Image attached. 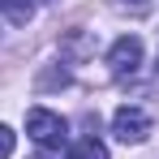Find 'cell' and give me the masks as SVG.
I'll return each instance as SVG.
<instances>
[{"label": "cell", "instance_id": "obj_1", "mask_svg": "<svg viewBox=\"0 0 159 159\" xmlns=\"http://www.w3.org/2000/svg\"><path fill=\"white\" fill-rule=\"evenodd\" d=\"M26 133L34 146H43V151H60L65 142H69V125H65V116L52 112V107H30L26 112Z\"/></svg>", "mask_w": 159, "mask_h": 159}, {"label": "cell", "instance_id": "obj_7", "mask_svg": "<svg viewBox=\"0 0 159 159\" xmlns=\"http://www.w3.org/2000/svg\"><path fill=\"white\" fill-rule=\"evenodd\" d=\"M120 9H129V13H146L151 0H120Z\"/></svg>", "mask_w": 159, "mask_h": 159}, {"label": "cell", "instance_id": "obj_4", "mask_svg": "<svg viewBox=\"0 0 159 159\" xmlns=\"http://www.w3.org/2000/svg\"><path fill=\"white\" fill-rule=\"evenodd\" d=\"M69 159H107V146L99 138H82V142L69 146Z\"/></svg>", "mask_w": 159, "mask_h": 159}, {"label": "cell", "instance_id": "obj_2", "mask_svg": "<svg viewBox=\"0 0 159 159\" xmlns=\"http://www.w3.org/2000/svg\"><path fill=\"white\" fill-rule=\"evenodd\" d=\"M112 133H116V142H125V146L146 142V138H151V116H146V107L120 103L116 112H112Z\"/></svg>", "mask_w": 159, "mask_h": 159}, {"label": "cell", "instance_id": "obj_9", "mask_svg": "<svg viewBox=\"0 0 159 159\" xmlns=\"http://www.w3.org/2000/svg\"><path fill=\"white\" fill-rule=\"evenodd\" d=\"M39 159H48V155H39Z\"/></svg>", "mask_w": 159, "mask_h": 159}, {"label": "cell", "instance_id": "obj_3", "mask_svg": "<svg viewBox=\"0 0 159 159\" xmlns=\"http://www.w3.org/2000/svg\"><path fill=\"white\" fill-rule=\"evenodd\" d=\"M107 65H112L116 78H133L138 65H142V39H138V34H120V39L107 48Z\"/></svg>", "mask_w": 159, "mask_h": 159}, {"label": "cell", "instance_id": "obj_6", "mask_svg": "<svg viewBox=\"0 0 159 159\" xmlns=\"http://www.w3.org/2000/svg\"><path fill=\"white\" fill-rule=\"evenodd\" d=\"M13 146H17V133L9 129V125H0V159L13 155Z\"/></svg>", "mask_w": 159, "mask_h": 159}, {"label": "cell", "instance_id": "obj_5", "mask_svg": "<svg viewBox=\"0 0 159 159\" xmlns=\"http://www.w3.org/2000/svg\"><path fill=\"white\" fill-rule=\"evenodd\" d=\"M0 13H9L13 22H30V13H34V0H0Z\"/></svg>", "mask_w": 159, "mask_h": 159}, {"label": "cell", "instance_id": "obj_8", "mask_svg": "<svg viewBox=\"0 0 159 159\" xmlns=\"http://www.w3.org/2000/svg\"><path fill=\"white\" fill-rule=\"evenodd\" d=\"M39 4H48V0H39Z\"/></svg>", "mask_w": 159, "mask_h": 159}]
</instances>
